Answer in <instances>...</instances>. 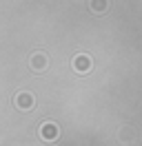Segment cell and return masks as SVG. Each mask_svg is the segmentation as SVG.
Listing matches in <instances>:
<instances>
[{
  "mask_svg": "<svg viewBox=\"0 0 142 146\" xmlns=\"http://www.w3.org/2000/svg\"><path fill=\"white\" fill-rule=\"evenodd\" d=\"M31 66H33L36 71H42L44 66H47V58H44L42 53H36L33 58H31Z\"/></svg>",
  "mask_w": 142,
  "mask_h": 146,
  "instance_id": "4",
  "label": "cell"
},
{
  "mask_svg": "<svg viewBox=\"0 0 142 146\" xmlns=\"http://www.w3.org/2000/svg\"><path fill=\"white\" fill-rule=\"evenodd\" d=\"M107 7H109V2H107V0H91V9L96 11V13H100V11H104Z\"/></svg>",
  "mask_w": 142,
  "mask_h": 146,
  "instance_id": "5",
  "label": "cell"
},
{
  "mask_svg": "<svg viewBox=\"0 0 142 146\" xmlns=\"http://www.w3.org/2000/svg\"><path fill=\"white\" fill-rule=\"evenodd\" d=\"M13 102H16L18 109H31V106H33V98H31L29 93H20Z\"/></svg>",
  "mask_w": 142,
  "mask_h": 146,
  "instance_id": "3",
  "label": "cell"
},
{
  "mask_svg": "<svg viewBox=\"0 0 142 146\" xmlns=\"http://www.w3.org/2000/svg\"><path fill=\"white\" fill-rule=\"evenodd\" d=\"M73 69L78 73H87L91 69V58L89 55H78L76 60H73Z\"/></svg>",
  "mask_w": 142,
  "mask_h": 146,
  "instance_id": "2",
  "label": "cell"
},
{
  "mask_svg": "<svg viewBox=\"0 0 142 146\" xmlns=\"http://www.w3.org/2000/svg\"><path fill=\"white\" fill-rule=\"evenodd\" d=\"M40 135H42V139H47V142H53L56 137L60 135V131H58V126H56V124L47 122V124H42V126H40Z\"/></svg>",
  "mask_w": 142,
  "mask_h": 146,
  "instance_id": "1",
  "label": "cell"
}]
</instances>
